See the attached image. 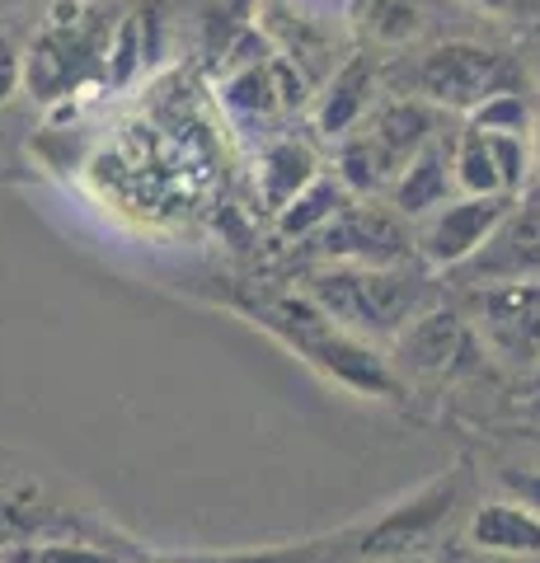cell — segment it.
<instances>
[{
  "instance_id": "27",
  "label": "cell",
  "mask_w": 540,
  "mask_h": 563,
  "mask_svg": "<svg viewBox=\"0 0 540 563\" xmlns=\"http://www.w3.org/2000/svg\"><path fill=\"white\" fill-rule=\"evenodd\" d=\"M531 80H536V90H540V52L531 57Z\"/></svg>"
},
{
  "instance_id": "6",
  "label": "cell",
  "mask_w": 540,
  "mask_h": 563,
  "mask_svg": "<svg viewBox=\"0 0 540 563\" xmlns=\"http://www.w3.org/2000/svg\"><path fill=\"white\" fill-rule=\"evenodd\" d=\"M517 202L521 198H508V192H456L432 217L418 221V258L438 273H456L484 250V240L498 231Z\"/></svg>"
},
{
  "instance_id": "20",
  "label": "cell",
  "mask_w": 540,
  "mask_h": 563,
  "mask_svg": "<svg viewBox=\"0 0 540 563\" xmlns=\"http://www.w3.org/2000/svg\"><path fill=\"white\" fill-rule=\"evenodd\" d=\"M142 66H146L142 20H136V14H128V20L118 24V33L109 38V57H103V76H109V85H128V80H132Z\"/></svg>"
},
{
  "instance_id": "22",
  "label": "cell",
  "mask_w": 540,
  "mask_h": 563,
  "mask_svg": "<svg viewBox=\"0 0 540 563\" xmlns=\"http://www.w3.org/2000/svg\"><path fill=\"white\" fill-rule=\"evenodd\" d=\"M24 76H29V62H24V52L14 47V38H5L0 33V109L20 95V85H24Z\"/></svg>"
},
{
  "instance_id": "1",
  "label": "cell",
  "mask_w": 540,
  "mask_h": 563,
  "mask_svg": "<svg viewBox=\"0 0 540 563\" xmlns=\"http://www.w3.org/2000/svg\"><path fill=\"white\" fill-rule=\"evenodd\" d=\"M310 301H316L329 320L362 333V339H399L418 314L428 310V282L399 268H353V263H334L310 277Z\"/></svg>"
},
{
  "instance_id": "11",
  "label": "cell",
  "mask_w": 540,
  "mask_h": 563,
  "mask_svg": "<svg viewBox=\"0 0 540 563\" xmlns=\"http://www.w3.org/2000/svg\"><path fill=\"white\" fill-rule=\"evenodd\" d=\"M451 498H456V484H451V479L414 493L409 503H399L390 517H381L372 531L362 536L357 559H399L409 544H418L423 536L438 531V521L451 512Z\"/></svg>"
},
{
  "instance_id": "16",
  "label": "cell",
  "mask_w": 540,
  "mask_h": 563,
  "mask_svg": "<svg viewBox=\"0 0 540 563\" xmlns=\"http://www.w3.org/2000/svg\"><path fill=\"white\" fill-rule=\"evenodd\" d=\"M451 169H456V188L461 192H508V188H503L498 161H494L489 132L470 128V122L456 136H451ZM508 198H513V192H508Z\"/></svg>"
},
{
  "instance_id": "14",
  "label": "cell",
  "mask_w": 540,
  "mask_h": 563,
  "mask_svg": "<svg viewBox=\"0 0 540 563\" xmlns=\"http://www.w3.org/2000/svg\"><path fill=\"white\" fill-rule=\"evenodd\" d=\"M320 155L306 146V141H296V136H277L273 146L258 155V169H254V184H258V198H264V207L273 211H283L296 192H306L310 184L320 179Z\"/></svg>"
},
{
  "instance_id": "25",
  "label": "cell",
  "mask_w": 540,
  "mask_h": 563,
  "mask_svg": "<svg viewBox=\"0 0 540 563\" xmlns=\"http://www.w3.org/2000/svg\"><path fill=\"white\" fill-rule=\"evenodd\" d=\"M503 488L540 512V470H503Z\"/></svg>"
},
{
  "instance_id": "5",
  "label": "cell",
  "mask_w": 540,
  "mask_h": 563,
  "mask_svg": "<svg viewBox=\"0 0 540 563\" xmlns=\"http://www.w3.org/2000/svg\"><path fill=\"white\" fill-rule=\"evenodd\" d=\"M470 324L480 347H489L513 372L540 366V277L508 282V287H480L470 296Z\"/></svg>"
},
{
  "instance_id": "18",
  "label": "cell",
  "mask_w": 540,
  "mask_h": 563,
  "mask_svg": "<svg viewBox=\"0 0 540 563\" xmlns=\"http://www.w3.org/2000/svg\"><path fill=\"white\" fill-rule=\"evenodd\" d=\"M353 24L367 33L372 43L399 47V43L418 38L423 14H418L414 0H357V5H353Z\"/></svg>"
},
{
  "instance_id": "24",
  "label": "cell",
  "mask_w": 540,
  "mask_h": 563,
  "mask_svg": "<svg viewBox=\"0 0 540 563\" xmlns=\"http://www.w3.org/2000/svg\"><path fill=\"white\" fill-rule=\"evenodd\" d=\"M287 5L301 10L306 20L334 24V20H353V5H357V0H287Z\"/></svg>"
},
{
  "instance_id": "29",
  "label": "cell",
  "mask_w": 540,
  "mask_h": 563,
  "mask_svg": "<svg viewBox=\"0 0 540 563\" xmlns=\"http://www.w3.org/2000/svg\"><path fill=\"white\" fill-rule=\"evenodd\" d=\"M428 563H456V559H451V554H438V559H428Z\"/></svg>"
},
{
  "instance_id": "9",
  "label": "cell",
  "mask_w": 540,
  "mask_h": 563,
  "mask_svg": "<svg viewBox=\"0 0 540 563\" xmlns=\"http://www.w3.org/2000/svg\"><path fill=\"white\" fill-rule=\"evenodd\" d=\"M480 343V333L456 310H423L418 320L395 339V352L405 362V372L418 376H447L465 366V352Z\"/></svg>"
},
{
  "instance_id": "26",
  "label": "cell",
  "mask_w": 540,
  "mask_h": 563,
  "mask_svg": "<svg viewBox=\"0 0 540 563\" xmlns=\"http://www.w3.org/2000/svg\"><path fill=\"white\" fill-rule=\"evenodd\" d=\"M531 155H536V179H540V113H536V128H531Z\"/></svg>"
},
{
  "instance_id": "23",
  "label": "cell",
  "mask_w": 540,
  "mask_h": 563,
  "mask_svg": "<svg viewBox=\"0 0 540 563\" xmlns=\"http://www.w3.org/2000/svg\"><path fill=\"white\" fill-rule=\"evenodd\" d=\"M465 5L508 24H540V0H465Z\"/></svg>"
},
{
  "instance_id": "28",
  "label": "cell",
  "mask_w": 540,
  "mask_h": 563,
  "mask_svg": "<svg viewBox=\"0 0 540 563\" xmlns=\"http://www.w3.org/2000/svg\"><path fill=\"white\" fill-rule=\"evenodd\" d=\"M357 563H409V559H357Z\"/></svg>"
},
{
  "instance_id": "30",
  "label": "cell",
  "mask_w": 540,
  "mask_h": 563,
  "mask_svg": "<svg viewBox=\"0 0 540 563\" xmlns=\"http://www.w3.org/2000/svg\"><path fill=\"white\" fill-rule=\"evenodd\" d=\"M531 376H536V390H540V366H536V372H531Z\"/></svg>"
},
{
  "instance_id": "3",
  "label": "cell",
  "mask_w": 540,
  "mask_h": 563,
  "mask_svg": "<svg viewBox=\"0 0 540 563\" xmlns=\"http://www.w3.org/2000/svg\"><path fill=\"white\" fill-rule=\"evenodd\" d=\"M521 85H527L521 62L475 38L432 43L409 66V95L428 99L442 113H461V118L475 113L484 99H494L503 90H521Z\"/></svg>"
},
{
  "instance_id": "21",
  "label": "cell",
  "mask_w": 540,
  "mask_h": 563,
  "mask_svg": "<svg viewBox=\"0 0 540 563\" xmlns=\"http://www.w3.org/2000/svg\"><path fill=\"white\" fill-rule=\"evenodd\" d=\"M14 559H20V563H118L109 550H95V544H71V540L29 544V550H20Z\"/></svg>"
},
{
  "instance_id": "19",
  "label": "cell",
  "mask_w": 540,
  "mask_h": 563,
  "mask_svg": "<svg viewBox=\"0 0 540 563\" xmlns=\"http://www.w3.org/2000/svg\"><path fill=\"white\" fill-rule=\"evenodd\" d=\"M536 113L540 109H531V99L521 90H503L494 99H484L465 122L470 128H480V132H489V136H531Z\"/></svg>"
},
{
  "instance_id": "7",
  "label": "cell",
  "mask_w": 540,
  "mask_h": 563,
  "mask_svg": "<svg viewBox=\"0 0 540 563\" xmlns=\"http://www.w3.org/2000/svg\"><path fill=\"white\" fill-rule=\"evenodd\" d=\"M353 132L372 146L381 174H386L395 188V179L409 169L414 155L423 151L428 141L442 136V109H432V103L418 95H390V99H381L367 113V122Z\"/></svg>"
},
{
  "instance_id": "12",
  "label": "cell",
  "mask_w": 540,
  "mask_h": 563,
  "mask_svg": "<svg viewBox=\"0 0 540 563\" xmlns=\"http://www.w3.org/2000/svg\"><path fill=\"white\" fill-rule=\"evenodd\" d=\"M470 544L494 559H536L540 554V512L521 498H494L470 517Z\"/></svg>"
},
{
  "instance_id": "2",
  "label": "cell",
  "mask_w": 540,
  "mask_h": 563,
  "mask_svg": "<svg viewBox=\"0 0 540 563\" xmlns=\"http://www.w3.org/2000/svg\"><path fill=\"white\" fill-rule=\"evenodd\" d=\"M258 320H264L268 329H277L310 366H320L324 376H334L339 385H348V390H357V395H395L399 380L386 366V357L372 347V339H362V333L343 329L339 320H329L310 296L273 301V306L258 310Z\"/></svg>"
},
{
  "instance_id": "8",
  "label": "cell",
  "mask_w": 540,
  "mask_h": 563,
  "mask_svg": "<svg viewBox=\"0 0 540 563\" xmlns=\"http://www.w3.org/2000/svg\"><path fill=\"white\" fill-rule=\"evenodd\" d=\"M461 287H508V282H536L540 277V207L517 202L503 217L498 231L484 240V250L456 268Z\"/></svg>"
},
{
  "instance_id": "15",
  "label": "cell",
  "mask_w": 540,
  "mask_h": 563,
  "mask_svg": "<svg viewBox=\"0 0 540 563\" xmlns=\"http://www.w3.org/2000/svg\"><path fill=\"white\" fill-rule=\"evenodd\" d=\"M348 202H353V192L339 184V174H334V179H329V174H320V179L310 184L306 192H296V198H291L283 211H277L273 221H277V231H283L287 240H316Z\"/></svg>"
},
{
  "instance_id": "13",
  "label": "cell",
  "mask_w": 540,
  "mask_h": 563,
  "mask_svg": "<svg viewBox=\"0 0 540 563\" xmlns=\"http://www.w3.org/2000/svg\"><path fill=\"white\" fill-rule=\"evenodd\" d=\"M456 192L461 188H456V169H451V141L438 136V141H428V146L414 155L409 169L399 174L386 198L395 202V211H405L409 221H423L442 202L456 198Z\"/></svg>"
},
{
  "instance_id": "10",
  "label": "cell",
  "mask_w": 540,
  "mask_h": 563,
  "mask_svg": "<svg viewBox=\"0 0 540 563\" xmlns=\"http://www.w3.org/2000/svg\"><path fill=\"white\" fill-rule=\"evenodd\" d=\"M376 85H381V70L367 52H357V57H348L343 66L329 70V80L316 90V103H310V118H316V132L339 141L348 136L353 128L367 122V113L376 109Z\"/></svg>"
},
{
  "instance_id": "4",
  "label": "cell",
  "mask_w": 540,
  "mask_h": 563,
  "mask_svg": "<svg viewBox=\"0 0 540 563\" xmlns=\"http://www.w3.org/2000/svg\"><path fill=\"white\" fill-rule=\"evenodd\" d=\"M316 250L324 263H353V268H399L418 254V231H409V217L395 211L386 198H357L348 202L334 221L316 235Z\"/></svg>"
},
{
  "instance_id": "17",
  "label": "cell",
  "mask_w": 540,
  "mask_h": 563,
  "mask_svg": "<svg viewBox=\"0 0 540 563\" xmlns=\"http://www.w3.org/2000/svg\"><path fill=\"white\" fill-rule=\"evenodd\" d=\"M221 103L240 118H268L283 109V95H277V80H273V57L235 66L221 85Z\"/></svg>"
}]
</instances>
